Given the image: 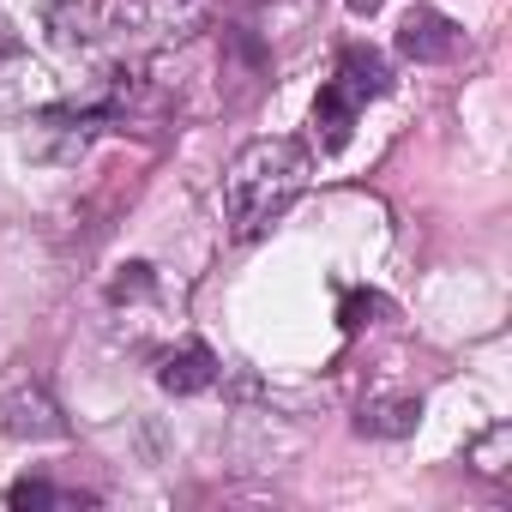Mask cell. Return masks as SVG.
<instances>
[{"mask_svg": "<svg viewBox=\"0 0 512 512\" xmlns=\"http://www.w3.org/2000/svg\"><path fill=\"white\" fill-rule=\"evenodd\" d=\"M308 187V151L296 139H253L223 169V217L247 241L266 223H278Z\"/></svg>", "mask_w": 512, "mask_h": 512, "instance_id": "1", "label": "cell"}, {"mask_svg": "<svg viewBox=\"0 0 512 512\" xmlns=\"http://www.w3.org/2000/svg\"><path fill=\"white\" fill-rule=\"evenodd\" d=\"M386 85H392V67H386L374 49H344V55H338V73L320 85V103H314L320 151H338V145H350V133H356V115H362L374 97H386Z\"/></svg>", "mask_w": 512, "mask_h": 512, "instance_id": "2", "label": "cell"}, {"mask_svg": "<svg viewBox=\"0 0 512 512\" xmlns=\"http://www.w3.org/2000/svg\"><path fill=\"white\" fill-rule=\"evenodd\" d=\"M0 434H13V440H61L67 434V416H61L55 392L31 368L0 380Z\"/></svg>", "mask_w": 512, "mask_h": 512, "instance_id": "3", "label": "cell"}, {"mask_svg": "<svg viewBox=\"0 0 512 512\" xmlns=\"http://www.w3.org/2000/svg\"><path fill=\"white\" fill-rule=\"evenodd\" d=\"M458 43H464V31H458L446 13H434V7H416V13H404V25H398V55H404V61H422V67L452 61Z\"/></svg>", "mask_w": 512, "mask_h": 512, "instance_id": "4", "label": "cell"}, {"mask_svg": "<svg viewBox=\"0 0 512 512\" xmlns=\"http://www.w3.org/2000/svg\"><path fill=\"white\" fill-rule=\"evenodd\" d=\"M211 380H217V356H211L205 344H181V350H169L163 368H157V386L175 392V398H193V392H205Z\"/></svg>", "mask_w": 512, "mask_h": 512, "instance_id": "5", "label": "cell"}, {"mask_svg": "<svg viewBox=\"0 0 512 512\" xmlns=\"http://www.w3.org/2000/svg\"><path fill=\"white\" fill-rule=\"evenodd\" d=\"M205 0H121L115 7V25H133L139 37H163L175 25H187Z\"/></svg>", "mask_w": 512, "mask_h": 512, "instance_id": "6", "label": "cell"}, {"mask_svg": "<svg viewBox=\"0 0 512 512\" xmlns=\"http://www.w3.org/2000/svg\"><path fill=\"white\" fill-rule=\"evenodd\" d=\"M416 422H422V398H416V392L368 398V404H362V416H356V428H362V434H380V440H398V434H410Z\"/></svg>", "mask_w": 512, "mask_h": 512, "instance_id": "7", "label": "cell"}, {"mask_svg": "<svg viewBox=\"0 0 512 512\" xmlns=\"http://www.w3.org/2000/svg\"><path fill=\"white\" fill-rule=\"evenodd\" d=\"M7 500L25 512V506H85V494H73V488H55V482H43V476H25V482H13L7 488Z\"/></svg>", "mask_w": 512, "mask_h": 512, "instance_id": "8", "label": "cell"}, {"mask_svg": "<svg viewBox=\"0 0 512 512\" xmlns=\"http://www.w3.org/2000/svg\"><path fill=\"white\" fill-rule=\"evenodd\" d=\"M380 7V0H350V13H374Z\"/></svg>", "mask_w": 512, "mask_h": 512, "instance_id": "9", "label": "cell"}]
</instances>
